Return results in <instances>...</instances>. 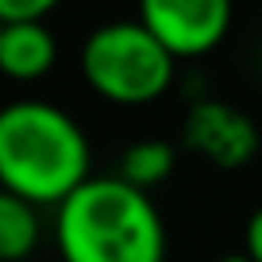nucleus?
<instances>
[{
  "label": "nucleus",
  "mask_w": 262,
  "mask_h": 262,
  "mask_svg": "<svg viewBox=\"0 0 262 262\" xmlns=\"http://www.w3.org/2000/svg\"><path fill=\"white\" fill-rule=\"evenodd\" d=\"M58 251L66 262H162L166 224L150 193L116 173L89 178L58 205Z\"/></svg>",
  "instance_id": "f257e3e1"
},
{
  "label": "nucleus",
  "mask_w": 262,
  "mask_h": 262,
  "mask_svg": "<svg viewBox=\"0 0 262 262\" xmlns=\"http://www.w3.org/2000/svg\"><path fill=\"white\" fill-rule=\"evenodd\" d=\"M89 178V139L70 112L47 100L0 108V189L31 205H62Z\"/></svg>",
  "instance_id": "f03ea898"
},
{
  "label": "nucleus",
  "mask_w": 262,
  "mask_h": 262,
  "mask_svg": "<svg viewBox=\"0 0 262 262\" xmlns=\"http://www.w3.org/2000/svg\"><path fill=\"white\" fill-rule=\"evenodd\" d=\"M81 74L104 100L147 104L173 81V54L135 19H112L89 31L81 47Z\"/></svg>",
  "instance_id": "7ed1b4c3"
},
{
  "label": "nucleus",
  "mask_w": 262,
  "mask_h": 262,
  "mask_svg": "<svg viewBox=\"0 0 262 262\" xmlns=\"http://www.w3.org/2000/svg\"><path fill=\"white\" fill-rule=\"evenodd\" d=\"M139 24L173 58H189L212 50L228 35L231 4L228 0H143Z\"/></svg>",
  "instance_id": "20e7f679"
},
{
  "label": "nucleus",
  "mask_w": 262,
  "mask_h": 262,
  "mask_svg": "<svg viewBox=\"0 0 262 262\" xmlns=\"http://www.w3.org/2000/svg\"><path fill=\"white\" fill-rule=\"evenodd\" d=\"M181 139L189 150H196L201 158H208L220 170H235L247 166L258 155V127L247 112H239L228 100H196L185 112V127Z\"/></svg>",
  "instance_id": "39448f33"
},
{
  "label": "nucleus",
  "mask_w": 262,
  "mask_h": 262,
  "mask_svg": "<svg viewBox=\"0 0 262 262\" xmlns=\"http://www.w3.org/2000/svg\"><path fill=\"white\" fill-rule=\"evenodd\" d=\"M54 58H58V42L47 19L0 27V74L16 77V81H35L54 66Z\"/></svg>",
  "instance_id": "423d86ee"
},
{
  "label": "nucleus",
  "mask_w": 262,
  "mask_h": 262,
  "mask_svg": "<svg viewBox=\"0 0 262 262\" xmlns=\"http://www.w3.org/2000/svg\"><path fill=\"white\" fill-rule=\"evenodd\" d=\"M39 212L31 201L0 189V262H19L39 247Z\"/></svg>",
  "instance_id": "0eeeda50"
},
{
  "label": "nucleus",
  "mask_w": 262,
  "mask_h": 262,
  "mask_svg": "<svg viewBox=\"0 0 262 262\" xmlns=\"http://www.w3.org/2000/svg\"><path fill=\"white\" fill-rule=\"evenodd\" d=\"M173 162H178L173 143H166V139H135L127 150H123L120 173H116V178H123L127 185L150 193L155 185H162V181L173 173Z\"/></svg>",
  "instance_id": "6e6552de"
},
{
  "label": "nucleus",
  "mask_w": 262,
  "mask_h": 262,
  "mask_svg": "<svg viewBox=\"0 0 262 262\" xmlns=\"http://www.w3.org/2000/svg\"><path fill=\"white\" fill-rule=\"evenodd\" d=\"M54 12V0H0V27L4 24H39Z\"/></svg>",
  "instance_id": "1a4fd4ad"
},
{
  "label": "nucleus",
  "mask_w": 262,
  "mask_h": 262,
  "mask_svg": "<svg viewBox=\"0 0 262 262\" xmlns=\"http://www.w3.org/2000/svg\"><path fill=\"white\" fill-rule=\"evenodd\" d=\"M243 243H247V258H251V262H262V205L254 208L251 220H247Z\"/></svg>",
  "instance_id": "9d476101"
},
{
  "label": "nucleus",
  "mask_w": 262,
  "mask_h": 262,
  "mask_svg": "<svg viewBox=\"0 0 262 262\" xmlns=\"http://www.w3.org/2000/svg\"><path fill=\"white\" fill-rule=\"evenodd\" d=\"M216 262H251V258H247V251H243V254L235 251V254H220V258H216Z\"/></svg>",
  "instance_id": "9b49d317"
}]
</instances>
